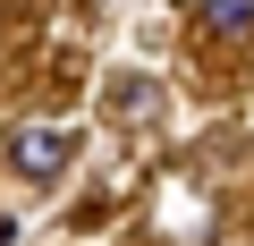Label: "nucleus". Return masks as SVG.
<instances>
[{"label":"nucleus","instance_id":"f257e3e1","mask_svg":"<svg viewBox=\"0 0 254 246\" xmlns=\"http://www.w3.org/2000/svg\"><path fill=\"white\" fill-rule=\"evenodd\" d=\"M9 162H17L26 178H60V170L76 162V128H51V119H34V128H17V136H9Z\"/></svg>","mask_w":254,"mask_h":246},{"label":"nucleus","instance_id":"f03ea898","mask_svg":"<svg viewBox=\"0 0 254 246\" xmlns=\"http://www.w3.org/2000/svg\"><path fill=\"white\" fill-rule=\"evenodd\" d=\"M254 26V0H203V34H246Z\"/></svg>","mask_w":254,"mask_h":246}]
</instances>
